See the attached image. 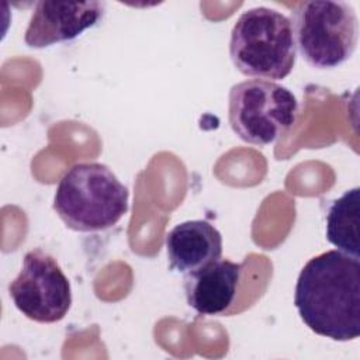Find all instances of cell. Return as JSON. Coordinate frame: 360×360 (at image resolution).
I'll use <instances>...</instances> for the list:
<instances>
[{
    "mask_svg": "<svg viewBox=\"0 0 360 360\" xmlns=\"http://www.w3.org/2000/svg\"><path fill=\"white\" fill-rule=\"evenodd\" d=\"M15 308L39 323L62 321L72 305V288L56 259L42 249L25 253L22 267L8 285Z\"/></svg>",
    "mask_w": 360,
    "mask_h": 360,
    "instance_id": "obj_6",
    "label": "cell"
},
{
    "mask_svg": "<svg viewBox=\"0 0 360 360\" xmlns=\"http://www.w3.org/2000/svg\"><path fill=\"white\" fill-rule=\"evenodd\" d=\"M360 188L353 187L332 201L326 214V239L338 250L360 259Z\"/></svg>",
    "mask_w": 360,
    "mask_h": 360,
    "instance_id": "obj_10",
    "label": "cell"
},
{
    "mask_svg": "<svg viewBox=\"0 0 360 360\" xmlns=\"http://www.w3.org/2000/svg\"><path fill=\"white\" fill-rule=\"evenodd\" d=\"M298 110L292 91L273 80H245L229 90V125L250 145L267 146L276 142L295 124Z\"/></svg>",
    "mask_w": 360,
    "mask_h": 360,
    "instance_id": "obj_5",
    "label": "cell"
},
{
    "mask_svg": "<svg viewBox=\"0 0 360 360\" xmlns=\"http://www.w3.org/2000/svg\"><path fill=\"white\" fill-rule=\"evenodd\" d=\"M294 305L316 335L338 342L360 335V262L338 249L311 257L301 269Z\"/></svg>",
    "mask_w": 360,
    "mask_h": 360,
    "instance_id": "obj_1",
    "label": "cell"
},
{
    "mask_svg": "<svg viewBox=\"0 0 360 360\" xmlns=\"http://www.w3.org/2000/svg\"><path fill=\"white\" fill-rule=\"evenodd\" d=\"M104 11L105 3L97 0L37 1L24 41L35 49L73 41L86 30L97 25Z\"/></svg>",
    "mask_w": 360,
    "mask_h": 360,
    "instance_id": "obj_7",
    "label": "cell"
},
{
    "mask_svg": "<svg viewBox=\"0 0 360 360\" xmlns=\"http://www.w3.org/2000/svg\"><path fill=\"white\" fill-rule=\"evenodd\" d=\"M295 48L315 69H333L356 51L359 20L352 4L336 0L297 3L290 18Z\"/></svg>",
    "mask_w": 360,
    "mask_h": 360,
    "instance_id": "obj_4",
    "label": "cell"
},
{
    "mask_svg": "<svg viewBox=\"0 0 360 360\" xmlns=\"http://www.w3.org/2000/svg\"><path fill=\"white\" fill-rule=\"evenodd\" d=\"M229 56L245 76L264 80L287 77L297 60L290 18L270 7H253L235 21Z\"/></svg>",
    "mask_w": 360,
    "mask_h": 360,
    "instance_id": "obj_3",
    "label": "cell"
},
{
    "mask_svg": "<svg viewBox=\"0 0 360 360\" xmlns=\"http://www.w3.org/2000/svg\"><path fill=\"white\" fill-rule=\"evenodd\" d=\"M129 191L111 169L98 162H80L60 177L53 210L76 232H100L117 225L128 212Z\"/></svg>",
    "mask_w": 360,
    "mask_h": 360,
    "instance_id": "obj_2",
    "label": "cell"
},
{
    "mask_svg": "<svg viewBox=\"0 0 360 360\" xmlns=\"http://www.w3.org/2000/svg\"><path fill=\"white\" fill-rule=\"evenodd\" d=\"M243 264L219 259L184 274V292L190 308L200 315H221L232 305L240 284Z\"/></svg>",
    "mask_w": 360,
    "mask_h": 360,
    "instance_id": "obj_8",
    "label": "cell"
},
{
    "mask_svg": "<svg viewBox=\"0 0 360 360\" xmlns=\"http://www.w3.org/2000/svg\"><path fill=\"white\" fill-rule=\"evenodd\" d=\"M169 267L177 273H193L222 256V235L205 219L184 221L173 226L165 239Z\"/></svg>",
    "mask_w": 360,
    "mask_h": 360,
    "instance_id": "obj_9",
    "label": "cell"
}]
</instances>
